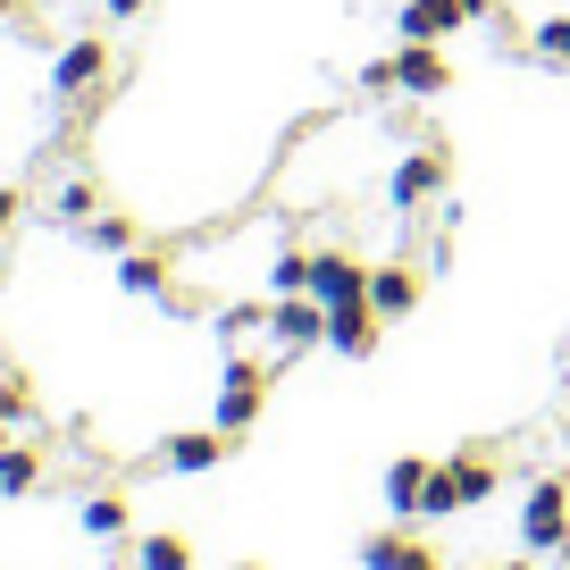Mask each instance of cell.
<instances>
[{
	"label": "cell",
	"mask_w": 570,
	"mask_h": 570,
	"mask_svg": "<svg viewBox=\"0 0 570 570\" xmlns=\"http://www.w3.org/2000/svg\"><path fill=\"white\" fill-rule=\"evenodd\" d=\"M0 453H9V411H0Z\"/></svg>",
	"instance_id": "cell-28"
},
{
	"label": "cell",
	"mask_w": 570,
	"mask_h": 570,
	"mask_svg": "<svg viewBox=\"0 0 570 570\" xmlns=\"http://www.w3.org/2000/svg\"><path fill=\"white\" fill-rule=\"evenodd\" d=\"M109 18H118V26H126V18H142V0H109Z\"/></svg>",
	"instance_id": "cell-27"
},
{
	"label": "cell",
	"mask_w": 570,
	"mask_h": 570,
	"mask_svg": "<svg viewBox=\"0 0 570 570\" xmlns=\"http://www.w3.org/2000/svg\"><path fill=\"white\" fill-rule=\"evenodd\" d=\"M85 537H126V495H85Z\"/></svg>",
	"instance_id": "cell-17"
},
{
	"label": "cell",
	"mask_w": 570,
	"mask_h": 570,
	"mask_svg": "<svg viewBox=\"0 0 570 570\" xmlns=\"http://www.w3.org/2000/svg\"><path fill=\"white\" fill-rule=\"evenodd\" d=\"M445 177H453V160H445V142H428V151H411L403 168H394V210H420V202H436L445 194Z\"/></svg>",
	"instance_id": "cell-5"
},
{
	"label": "cell",
	"mask_w": 570,
	"mask_h": 570,
	"mask_svg": "<svg viewBox=\"0 0 570 570\" xmlns=\"http://www.w3.org/2000/svg\"><path fill=\"white\" fill-rule=\"evenodd\" d=\"M218 386H268V361H261V353H227Z\"/></svg>",
	"instance_id": "cell-22"
},
{
	"label": "cell",
	"mask_w": 570,
	"mask_h": 570,
	"mask_svg": "<svg viewBox=\"0 0 570 570\" xmlns=\"http://www.w3.org/2000/svg\"><path fill=\"white\" fill-rule=\"evenodd\" d=\"M394 85L428 101V92H445V85H453V59L436 51V42H394Z\"/></svg>",
	"instance_id": "cell-7"
},
{
	"label": "cell",
	"mask_w": 570,
	"mask_h": 570,
	"mask_svg": "<svg viewBox=\"0 0 570 570\" xmlns=\"http://www.w3.org/2000/svg\"><path fill=\"white\" fill-rule=\"evenodd\" d=\"M9 218H18V194H9V185H0V235H9Z\"/></svg>",
	"instance_id": "cell-26"
},
{
	"label": "cell",
	"mask_w": 570,
	"mask_h": 570,
	"mask_svg": "<svg viewBox=\"0 0 570 570\" xmlns=\"http://www.w3.org/2000/svg\"><path fill=\"white\" fill-rule=\"evenodd\" d=\"M487 495H495V453H453V462L428 470L420 512L428 520H453V512H470V503H487Z\"/></svg>",
	"instance_id": "cell-1"
},
{
	"label": "cell",
	"mask_w": 570,
	"mask_h": 570,
	"mask_svg": "<svg viewBox=\"0 0 570 570\" xmlns=\"http://www.w3.org/2000/svg\"><path fill=\"white\" fill-rule=\"evenodd\" d=\"M311 294H320L327 311H344V303H370V268H361L353 252H311Z\"/></svg>",
	"instance_id": "cell-6"
},
{
	"label": "cell",
	"mask_w": 570,
	"mask_h": 570,
	"mask_svg": "<svg viewBox=\"0 0 570 570\" xmlns=\"http://www.w3.org/2000/svg\"><path fill=\"white\" fill-rule=\"evenodd\" d=\"M109 76V51L101 42H68V51H59V68H51V92H92Z\"/></svg>",
	"instance_id": "cell-11"
},
{
	"label": "cell",
	"mask_w": 570,
	"mask_h": 570,
	"mask_svg": "<svg viewBox=\"0 0 570 570\" xmlns=\"http://www.w3.org/2000/svg\"><path fill=\"white\" fill-rule=\"evenodd\" d=\"M529 51L546 59V68H570V18H546V26L529 35Z\"/></svg>",
	"instance_id": "cell-21"
},
{
	"label": "cell",
	"mask_w": 570,
	"mask_h": 570,
	"mask_svg": "<svg viewBox=\"0 0 570 570\" xmlns=\"http://www.w3.org/2000/svg\"><path fill=\"white\" fill-rule=\"evenodd\" d=\"M268 294H311V252H277L268 261Z\"/></svg>",
	"instance_id": "cell-18"
},
{
	"label": "cell",
	"mask_w": 570,
	"mask_h": 570,
	"mask_svg": "<svg viewBox=\"0 0 570 570\" xmlns=\"http://www.w3.org/2000/svg\"><path fill=\"white\" fill-rule=\"evenodd\" d=\"M562 570H570V553H562Z\"/></svg>",
	"instance_id": "cell-32"
},
{
	"label": "cell",
	"mask_w": 570,
	"mask_h": 570,
	"mask_svg": "<svg viewBox=\"0 0 570 570\" xmlns=\"http://www.w3.org/2000/svg\"><path fill=\"white\" fill-rule=\"evenodd\" d=\"M235 570H261V562H235Z\"/></svg>",
	"instance_id": "cell-31"
},
{
	"label": "cell",
	"mask_w": 570,
	"mask_h": 570,
	"mask_svg": "<svg viewBox=\"0 0 570 570\" xmlns=\"http://www.w3.org/2000/svg\"><path fill=\"white\" fill-rule=\"evenodd\" d=\"M268 336H277V353L327 344V303L320 294H268Z\"/></svg>",
	"instance_id": "cell-3"
},
{
	"label": "cell",
	"mask_w": 570,
	"mask_h": 570,
	"mask_svg": "<svg viewBox=\"0 0 570 570\" xmlns=\"http://www.w3.org/2000/svg\"><path fill=\"white\" fill-rule=\"evenodd\" d=\"M470 18H487V0H403L394 9V42H445Z\"/></svg>",
	"instance_id": "cell-4"
},
{
	"label": "cell",
	"mask_w": 570,
	"mask_h": 570,
	"mask_svg": "<svg viewBox=\"0 0 570 570\" xmlns=\"http://www.w3.org/2000/svg\"><path fill=\"white\" fill-rule=\"evenodd\" d=\"M218 327H227V336H252V327H268V311L261 303H227V311H218Z\"/></svg>",
	"instance_id": "cell-24"
},
{
	"label": "cell",
	"mask_w": 570,
	"mask_h": 570,
	"mask_svg": "<svg viewBox=\"0 0 570 570\" xmlns=\"http://www.w3.org/2000/svg\"><path fill=\"white\" fill-rule=\"evenodd\" d=\"M118 285H126V294H142V303L185 311V294H168V261H151V252H118Z\"/></svg>",
	"instance_id": "cell-10"
},
{
	"label": "cell",
	"mask_w": 570,
	"mask_h": 570,
	"mask_svg": "<svg viewBox=\"0 0 570 570\" xmlns=\"http://www.w3.org/2000/svg\"><path fill=\"white\" fill-rule=\"evenodd\" d=\"M370 311L377 320H411V311H420V268L411 261H386V268H370Z\"/></svg>",
	"instance_id": "cell-8"
},
{
	"label": "cell",
	"mask_w": 570,
	"mask_h": 570,
	"mask_svg": "<svg viewBox=\"0 0 570 570\" xmlns=\"http://www.w3.org/2000/svg\"><path fill=\"white\" fill-rule=\"evenodd\" d=\"M420 495H428V462H411V453H403V462L386 470V503H394V520L420 512Z\"/></svg>",
	"instance_id": "cell-15"
},
{
	"label": "cell",
	"mask_w": 570,
	"mask_h": 570,
	"mask_svg": "<svg viewBox=\"0 0 570 570\" xmlns=\"http://www.w3.org/2000/svg\"><path fill=\"white\" fill-rule=\"evenodd\" d=\"M85 235H92V244H101V252H135V218H118V210H101V218H85Z\"/></svg>",
	"instance_id": "cell-19"
},
{
	"label": "cell",
	"mask_w": 570,
	"mask_h": 570,
	"mask_svg": "<svg viewBox=\"0 0 570 570\" xmlns=\"http://www.w3.org/2000/svg\"><path fill=\"white\" fill-rule=\"evenodd\" d=\"M51 210H59V218H92V185H85V177H68V185H59V202H51Z\"/></svg>",
	"instance_id": "cell-23"
},
{
	"label": "cell",
	"mask_w": 570,
	"mask_h": 570,
	"mask_svg": "<svg viewBox=\"0 0 570 570\" xmlns=\"http://www.w3.org/2000/svg\"><path fill=\"white\" fill-rule=\"evenodd\" d=\"M495 570H529V562H495Z\"/></svg>",
	"instance_id": "cell-30"
},
{
	"label": "cell",
	"mask_w": 570,
	"mask_h": 570,
	"mask_svg": "<svg viewBox=\"0 0 570 570\" xmlns=\"http://www.w3.org/2000/svg\"><path fill=\"white\" fill-rule=\"evenodd\" d=\"M520 546L529 553H570V479H537L520 503Z\"/></svg>",
	"instance_id": "cell-2"
},
{
	"label": "cell",
	"mask_w": 570,
	"mask_h": 570,
	"mask_svg": "<svg viewBox=\"0 0 570 570\" xmlns=\"http://www.w3.org/2000/svg\"><path fill=\"white\" fill-rule=\"evenodd\" d=\"M261 403H268V386H218V428H227V436L261 428Z\"/></svg>",
	"instance_id": "cell-14"
},
{
	"label": "cell",
	"mask_w": 570,
	"mask_h": 570,
	"mask_svg": "<svg viewBox=\"0 0 570 570\" xmlns=\"http://www.w3.org/2000/svg\"><path fill=\"white\" fill-rule=\"evenodd\" d=\"M361 562H370V570H445L428 546H411V537H394V529L370 537V546H361Z\"/></svg>",
	"instance_id": "cell-13"
},
{
	"label": "cell",
	"mask_w": 570,
	"mask_h": 570,
	"mask_svg": "<svg viewBox=\"0 0 570 570\" xmlns=\"http://www.w3.org/2000/svg\"><path fill=\"white\" fill-rule=\"evenodd\" d=\"M135 570H194V546H185V537H142Z\"/></svg>",
	"instance_id": "cell-16"
},
{
	"label": "cell",
	"mask_w": 570,
	"mask_h": 570,
	"mask_svg": "<svg viewBox=\"0 0 570 570\" xmlns=\"http://www.w3.org/2000/svg\"><path fill=\"white\" fill-rule=\"evenodd\" d=\"M218 453H227V428H194V436H168V445H160V462L194 479V470H210Z\"/></svg>",
	"instance_id": "cell-12"
},
{
	"label": "cell",
	"mask_w": 570,
	"mask_h": 570,
	"mask_svg": "<svg viewBox=\"0 0 570 570\" xmlns=\"http://www.w3.org/2000/svg\"><path fill=\"white\" fill-rule=\"evenodd\" d=\"M361 92H403L394 85V59H370V68H361Z\"/></svg>",
	"instance_id": "cell-25"
},
{
	"label": "cell",
	"mask_w": 570,
	"mask_h": 570,
	"mask_svg": "<svg viewBox=\"0 0 570 570\" xmlns=\"http://www.w3.org/2000/svg\"><path fill=\"white\" fill-rule=\"evenodd\" d=\"M35 479H42V462H35V453H18V445L0 453V495H35Z\"/></svg>",
	"instance_id": "cell-20"
},
{
	"label": "cell",
	"mask_w": 570,
	"mask_h": 570,
	"mask_svg": "<svg viewBox=\"0 0 570 570\" xmlns=\"http://www.w3.org/2000/svg\"><path fill=\"white\" fill-rule=\"evenodd\" d=\"M0 18H18V0H0Z\"/></svg>",
	"instance_id": "cell-29"
},
{
	"label": "cell",
	"mask_w": 570,
	"mask_h": 570,
	"mask_svg": "<svg viewBox=\"0 0 570 570\" xmlns=\"http://www.w3.org/2000/svg\"><path fill=\"white\" fill-rule=\"evenodd\" d=\"M377 311L370 303H344V311H327V353H344V361H370L377 353Z\"/></svg>",
	"instance_id": "cell-9"
}]
</instances>
